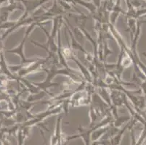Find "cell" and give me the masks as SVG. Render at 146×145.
<instances>
[{"instance_id":"obj_4","label":"cell","mask_w":146,"mask_h":145,"mask_svg":"<svg viewBox=\"0 0 146 145\" xmlns=\"http://www.w3.org/2000/svg\"><path fill=\"white\" fill-rule=\"evenodd\" d=\"M140 89L143 91L144 96H145L146 97V79L144 80V81H142V83H140Z\"/></svg>"},{"instance_id":"obj_6","label":"cell","mask_w":146,"mask_h":145,"mask_svg":"<svg viewBox=\"0 0 146 145\" xmlns=\"http://www.w3.org/2000/svg\"><path fill=\"white\" fill-rule=\"evenodd\" d=\"M9 2V0H0V7H1V5H2V4L5 3V2Z\"/></svg>"},{"instance_id":"obj_5","label":"cell","mask_w":146,"mask_h":145,"mask_svg":"<svg viewBox=\"0 0 146 145\" xmlns=\"http://www.w3.org/2000/svg\"><path fill=\"white\" fill-rule=\"evenodd\" d=\"M92 2L95 5V6L98 9L101 7V0H92Z\"/></svg>"},{"instance_id":"obj_8","label":"cell","mask_w":146,"mask_h":145,"mask_svg":"<svg viewBox=\"0 0 146 145\" xmlns=\"http://www.w3.org/2000/svg\"><path fill=\"white\" fill-rule=\"evenodd\" d=\"M140 22H141V23H146V21H140Z\"/></svg>"},{"instance_id":"obj_7","label":"cell","mask_w":146,"mask_h":145,"mask_svg":"<svg viewBox=\"0 0 146 145\" xmlns=\"http://www.w3.org/2000/svg\"><path fill=\"white\" fill-rule=\"evenodd\" d=\"M142 54H143V55L144 56L145 58H146V52H143V53H142Z\"/></svg>"},{"instance_id":"obj_3","label":"cell","mask_w":146,"mask_h":145,"mask_svg":"<svg viewBox=\"0 0 146 145\" xmlns=\"http://www.w3.org/2000/svg\"><path fill=\"white\" fill-rule=\"evenodd\" d=\"M74 4H78V5L84 7L87 10H88L89 12L92 15L95 14L97 10H98V8L95 6V5L92 2H87V1H84V0H74Z\"/></svg>"},{"instance_id":"obj_2","label":"cell","mask_w":146,"mask_h":145,"mask_svg":"<svg viewBox=\"0 0 146 145\" xmlns=\"http://www.w3.org/2000/svg\"><path fill=\"white\" fill-rule=\"evenodd\" d=\"M65 19L66 20V22L68 23V26L70 27V28L72 30V34L74 36V37L75 38V39L81 45L83 44L84 43V36H84V33L82 32V29L79 28H74L73 27V26L71 25L70 23H69L68 20L66 18H65Z\"/></svg>"},{"instance_id":"obj_1","label":"cell","mask_w":146,"mask_h":145,"mask_svg":"<svg viewBox=\"0 0 146 145\" xmlns=\"http://www.w3.org/2000/svg\"><path fill=\"white\" fill-rule=\"evenodd\" d=\"M50 21H45V22H39V21H35V22L32 23L31 24H30L29 26H28V28L26 31V34H25L24 38H23V40L21 41V42L20 43V44L18 45V46H16L14 49H12V50H9L7 51V53H11V54H18L21 57V65L24 67V66H28L29 64L34 63V62H36V61L39 60L41 58H33V59H27V58L25 57L24 52H23V50H24V45L25 43H26V41L27 39V37L30 35L31 32L34 30V28L36 26H43V25L47 23Z\"/></svg>"}]
</instances>
